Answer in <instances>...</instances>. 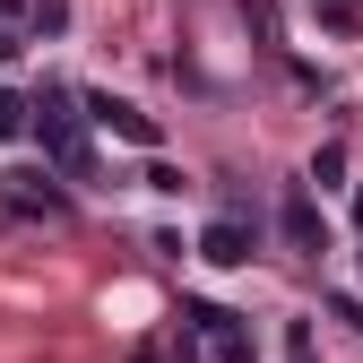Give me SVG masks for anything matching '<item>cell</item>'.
Listing matches in <instances>:
<instances>
[{"label":"cell","instance_id":"1","mask_svg":"<svg viewBox=\"0 0 363 363\" xmlns=\"http://www.w3.org/2000/svg\"><path fill=\"white\" fill-rule=\"evenodd\" d=\"M26 130L43 139V156H52L61 173H86V139H78V113H69V96H61V86H43V96L26 104Z\"/></svg>","mask_w":363,"mask_h":363},{"label":"cell","instance_id":"2","mask_svg":"<svg viewBox=\"0 0 363 363\" xmlns=\"http://www.w3.org/2000/svg\"><path fill=\"white\" fill-rule=\"evenodd\" d=\"M199 251H208L216 268H242V259H251L259 242H251V225H242V216H216V225H208V234H199Z\"/></svg>","mask_w":363,"mask_h":363},{"label":"cell","instance_id":"3","mask_svg":"<svg viewBox=\"0 0 363 363\" xmlns=\"http://www.w3.org/2000/svg\"><path fill=\"white\" fill-rule=\"evenodd\" d=\"M191 329H199V337H216V363H251V346H242V329L225 320V311H208V303H191Z\"/></svg>","mask_w":363,"mask_h":363},{"label":"cell","instance_id":"4","mask_svg":"<svg viewBox=\"0 0 363 363\" xmlns=\"http://www.w3.org/2000/svg\"><path fill=\"white\" fill-rule=\"evenodd\" d=\"M96 121L121 130V139H139V147H156V121H147V113H130V104H113V96H96Z\"/></svg>","mask_w":363,"mask_h":363},{"label":"cell","instance_id":"5","mask_svg":"<svg viewBox=\"0 0 363 363\" xmlns=\"http://www.w3.org/2000/svg\"><path fill=\"white\" fill-rule=\"evenodd\" d=\"M286 242H294V251H320V216H311L303 191H286Z\"/></svg>","mask_w":363,"mask_h":363},{"label":"cell","instance_id":"6","mask_svg":"<svg viewBox=\"0 0 363 363\" xmlns=\"http://www.w3.org/2000/svg\"><path fill=\"white\" fill-rule=\"evenodd\" d=\"M303 9L320 18V26H337V35H354V26H363V0H303Z\"/></svg>","mask_w":363,"mask_h":363},{"label":"cell","instance_id":"7","mask_svg":"<svg viewBox=\"0 0 363 363\" xmlns=\"http://www.w3.org/2000/svg\"><path fill=\"white\" fill-rule=\"evenodd\" d=\"M18 130H26V104H18V96H0V139H18Z\"/></svg>","mask_w":363,"mask_h":363},{"label":"cell","instance_id":"8","mask_svg":"<svg viewBox=\"0 0 363 363\" xmlns=\"http://www.w3.org/2000/svg\"><path fill=\"white\" fill-rule=\"evenodd\" d=\"M0 61H18V35H9V26H0Z\"/></svg>","mask_w":363,"mask_h":363}]
</instances>
